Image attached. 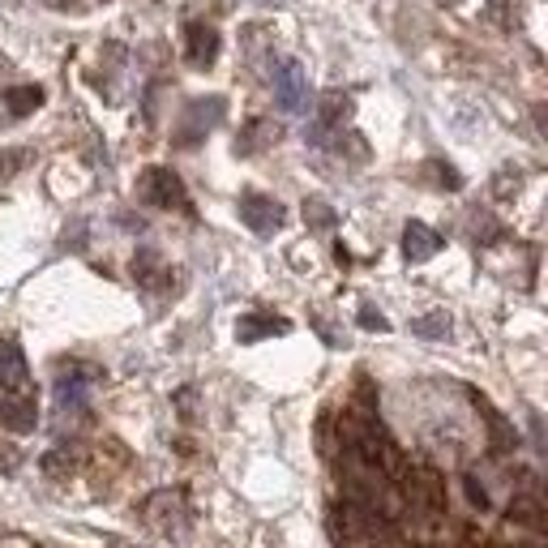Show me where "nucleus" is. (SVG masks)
<instances>
[{
    "instance_id": "f257e3e1",
    "label": "nucleus",
    "mask_w": 548,
    "mask_h": 548,
    "mask_svg": "<svg viewBox=\"0 0 548 548\" xmlns=\"http://www.w3.org/2000/svg\"><path fill=\"white\" fill-rule=\"evenodd\" d=\"M142 197L159 210H185L189 206V193H185V180H180L172 167H146L142 176Z\"/></svg>"
},
{
    "instance_id": "f03ea898",
    "label": "nucleus",
    "mask_w": 548,
    "mask_h": 548,
    "mask_svg": "<svg viewBox=\"0 0 548 548\" xmlns=\"http://www.w3.org/2000/svg\"><path fill=\"white\" fill-rule=\"evenodd\" d=\"M274 99H279L283 112L309 108V78H304L300 60H279V65H274Z\"/></svg>"
},
{
    "instance_id": "7ed1b4c3",
    "label": "nucleus",
    "mask_w": 548,
    "mask_h": 548,
    "mask_svg": "<svg viewBox=\"0 0 548 548\" xmlns=\"http://www.w3.org/2000/svg\"><path fill=\"white\" fill-rule=\"evenodd\" d=\"M236 210H240V223H245L249 232H257V236H274L283 227V219H287V210L274 202V197H266V193H245L236 202Z\"/></svg>"
},
{
    "instance_id": "20e7f679",
    "label": "nucleus",
    "mask_w": 548,
    "mask_h": 548,
    "mask_svg": "<svg viewBox=\"0 0 548 548\" xmlns=\"http://www.w3.org/2000/svg\"><path fill=\"white\" fill-rule=\"evenodd\" d=\"M219 48H223V39H219L215 26L193 22V26L185 30V56H189L193 69H210V65H215V60H219Z\"/></svg>"
},
{
    "instance_id": "39448f33",
    "label": "nucleus",
    "mask_w": 548,
    "mask_h": 548,
    "mask_svg": "<svg viewBox=\"0 0 548 548\" xmlns=\"http://www.w3.org/2000/svg\"><path fill=\"white\" fill-rule=\"evenodd\" d=\"M441 232H433L429 223H420V219H411L407 227H403V257L411 266H420V262H429V257H437L441 253Z\"/></svg>"
},
{
    "instance_id": "423d86ee",
    "label": "nucleus",
    "mask_w": 548,
    "mask_h": 548,
    "mask_svg": "<svg viewBox=\"0 0 548 548\" xmlns=\"http://www.w3.org/2000/svg\"><path fill=\"white\" fill-rule=\"evenodd\" d=\"M219 120H223V99H219V95L193 99L189 112H185V125H189V129H180V146H193L197 137H202L210 125H219Z\"/></svg>"
},
{
    "instance_id": "0eeeda50",
    "label": "nucleus",
    "mask_w": 548,
    "mask_h": 548,
    "mask_svg": "<svg viewBox=\"0 0 548 548\" xmlns=\"http://www.w3.org/2000/svg\"><path fill=\"white\" fill-rule=\"evenodd\" d=\"M407 501H411V510H437L441 501H446V489H441V480L433 476L429 467H411V476H407Z\"/></svg>"
},
{
    "instance_id": "6e6552de",
    "label": "nucleus",
    "mask_w": 548,
    "mask_h": 548,
    "mask_svg": "<svg viewBox=\"0 0 548 548\" xmlns=\"http://www.w3.org/2000/svg\"><path fill=\"white\" fill-rule=\"evenodd\" d=\"M0 424H5L9 433H30L39 424V407L30 394H13V399L0 403Z\"/></svg>"
},
{
    "instance_id": "1a4fd4ad",
    "label": "nucleus",
    "mask_w": 548,
    "mask_h": 548,
    "mask_svg": "<svg viewBox=\"0 0 548 548\" xmlns=\"http://www.w3.org/2000/svg\"><path fill=\"white\" fill-rule=\"evenodd\" d=\"M292 322L287 317H274V313H245L236 322V339L240 343H257V339H270V334H287Z\"/></svg>"
},
{
    "instance_id": "9d476101",
    "label": "nucleus",
    "mask_w": 548,
    "mask_h": 548,
    "mask_svg": "<svg viewBox=\"0 0 548 548\" xmlns=\"http://www.w3.org/2000/svg\"><path fill=\"white\" fill-rule=\"evenodd\" d=\"M26 356H22V347L13 343V339H0V386L5 390H22L26 386Z\"/></svg>"
},
{
    "instance_id": "9b49d317",
    "label": "nucleus",
    "mask_w": 548,
    "mask_h": 548,
    "mask_svg": "<svg viewBox=\"0 0 548 548\" xmlns=\"http://www.w3.org/2000/svg\"><path fill=\"white\" fill-rule=\"evenodd\" d=\"M163 274H167V266L159 262V253H155V249H142V253L133 257V279L142 283V287H163V283H167Z\"/></svg>"
},
{
    "instance_id": "f8f14e48",
    "label": "nucleus",
    "mask_w": 548,
    "mask_h": 548,
    "mask_svg": "<svg viewBox=\"0 0 548 548\" xmlns=\"http://www.w3.org/2000/svg\"><path fill=\"white\" fill-rule=\"evenodd\" d=\"M5 103H9V116H30V112L43 108V90L39 86H13L5 95Z\"/></svg>"
},
{
    "instance_id": "ddd939ff",
    "label": "nucleus",
    "mask_w": 548,
    "mask_h": 548,
    "mask_svg": "<svg viewBox=\"0 0 548 548\" xmlns=\"http://www.w3.org/2000/svg\"><path fill=\"white\" fill-rule=\"evenodd\" d=\"M476 403H480V411H484V416H489V429H493V446H497V450H510V446H514V441H519V437H514V433H510V424H506V420H501V416H497V411H493L489 403H484V399H476Z\"/></svg>"
},
{
    "instance_id": "4468645a",
    "label": "nucleus",
    "mask_w": 548,
    "mask_h": 548,
    "mask_svg": "<svg viewBox=\"0 0 548 548\" xmlns=\"http://www.w3.org/2000/svg\"><path fill=\"white\" fill-rule=\"evenodd\" d=\"M411 330H416L420 339H446V334H450V317H446V313L416 317V322H411Z\"/></svg>"
},
{
    "instance_id": "2eb2a0df",
    "label": "nucleus",
    "mask_w": 548,
    "mask_h": 548,
    "mask_svg": "<svg viewBox=\"0 0 548 548\" xmlns=\"http://www.w3.org/2000/svg\"><path fill=\"white\" fill-rule=\"evenodd\" d=\"M266 133H270L266 120H253V125L245 129V137H240V142H236V150H240V155H253V150L266 142Z\"/></svg>"
},
{
    "instance_id": "dca6fc26",
    "label": "nucleus",
    "mask_w": 548,
    "mask_h": 548,
    "mask_svg": "<svg viewBox=\"0 0 548 548\" xmlns=\"http://www.w3.org/2000/svg\"><path fill=\"white\" fill-rule=\"evenodd\" d=\"M356 322H360L364 330H373V334H386V330H390V322H386V313H377V309H373V304H360V317H356Z\"/></svg>"
},
{
    "instance_id": "f3484780",
    "label": "nucleus",
    "mask_w": 548,
    "mask_h": 548,
    "mask_svg": "<svg viewBox=\"0 0 548 548\" xmlns=\"http://www.w3.org/2000/svg\"><path fill=\"white\" fill-rule=\"evenodd\" d=\"M304 219L317 227H334V210H326V202H304Z\"/></svg>"
},
{
    "instance_id": "a211bd4d",
    "label": "nucleus",
    "mask_w": 548,
    "mask_h": 548,
    "mask_svg": "<svg viewBox=\"0 0 548 548\" xmlns=\"http://www.w3.org/2000/svg\"><path fill=\"white\" fill-rule=\"evenodd\" d=\"M467 497H471V506L476 510H489V493H484V484L476 476H467Z\"/></svg>"
},
{
    "instance_id": "6ab92c4d",
    "label": "nucleus",
    "mask_w": 548,
    "mask_h": 548,
    "mask_svg": "<svg viewBox=\"0 0 548 548\" xmlns=\"http://www.w3.org/2000/svg\"><path fill=\"white\" fill-rule=\"evenodd\" d=\"M26 163V150H5L0 155V176H13V167H22Z\"/></svg>"
},
{
    "instance_id": "aec40b11",
    "label": "nucleus",
    "mask_w": 548,
    "mask_h": 548,
    "mask_svg": "<svg viewBox=\"0 0 548 548\" xmlns=\"http://www.w3.org/2000/svg\"><path fill=\"white\" fill-rule=\"evenodd\" d=\"M43 5L56 9V13H82V9H86L82 0H43Z\"/></svg>"
}]
</instances>
